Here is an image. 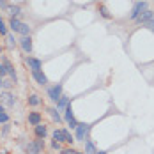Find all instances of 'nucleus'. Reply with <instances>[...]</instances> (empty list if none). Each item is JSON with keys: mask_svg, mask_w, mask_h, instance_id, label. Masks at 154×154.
Here are the masks:
<instances>
[{"mask_svg": "<svg viewBox=\"0 0 154 154\" xmlns=\"http://www.w3.org/2000/svg\"><path fill=\"white\" fill-rule=\"evenodd\" d=\"M7 75V71H5V66L4 64H0V76H5Z\"/></svg>", "mask_w": 154, "mask_h": 154, "instance_id": "bb28decb", "label": "nucleus"}, {"mask_svg": "<svg viewBox=\"0 0 154 154\" xmlns=\"http://www.w3.org/2000/svg\"><path fill=\"white\" fill-rule=\"evenodd\" d=\"M96 154H106V152H105V151H97Z\"/></svg>", "mask_w": 154, "mask_h": 154, "instance_id": "473e14b6", "label": "nucleus"}, {"mask_svg": "<svg viewBox=\"0 0 154 154\" xmlns=\"http://www.w3.org/2000/svg\"><path fill=\"white\" fill-rule=\"evenodd\" d=\"M41 121H43V119H41V113H35V112H34V113H30V115H29V122H30L32 126L41 124Z\"/></svg>", "mask_w": 154, "mask_h": 154, "instance_id": "ddd939ff", "label": "nucleus"}, {"mask_svg": "<svg viewBox=\"0 0 154 154\" xmlns=\"http://www.w3.org/2000/svg\"><path fill=\"white\" fill-rule=\"evenodd\" d=\"M76 154H82V152H76Z\"/></svg>", "mask_w": 154, "mask_h": 154, "instance_id": "f704fd0d", "label": "nucleus"}, {"mask_svg": "<svg viewBox=\"0 0 154 154\" xmlns=\"http://www.w3.org/2000/svg\"><path fill=\"white\" fill-rule=\"evenodd\" d=\"M64 133H66V142H67V143H73V142H75V138L69 135V131H67V129H64Z\"/></svg>", "mask_w": 154, "mask_h": 154, "instance_id": "a878e982", "label": "nucleus"}, {"mask_svg": "<svg viewBox=\"0 0 154 154\" xmlns=\"http://www.w3.org/2000/svg\"><path fill=\"white\" fill-rule=\"evenodd\" d=\"M5 41H7V48H14L16 39H14V35H13V34H7V35H5Z\"/></svg>", "mask_w": 154, "mask_h": 154, "instance_id": "412c9836", "label": "nucleus"}, {"mask_svg": "<svg viewBox=\"0 0 154 154\" xmlns=\"http://www.w3.org/2000/svg\"><path fill=\"white\" fill-rule=\"evenodd\" d=\"M4 87V82H2V76H0V89Z\"/></svg>", "mask_w": 154, "mask_h": 154, "instance_id": "2f4dec72", "label": "nucleus"}, {"mask_svg": "<svg viewBox=\"0 0 154 154\" xmlns=\"http://www.w3.org/2000/svg\"><path fill=\"white\" fill-rule=\"evenodd\" d=\"M18 32H20L23 37H25V35H30V27H29L27 23H21V25H20V30H18Z\"/></svg>", "mask_w": 154, "mask_h": 154, "instance_id": "aec40b11", "label": "nucleus"}, {"mask_svg": "<svg viewBox=\"0 0 154 154\" xmlns=\"http://www.w3.org/2000/svg\"><path fill=\"white\" fill-rule=\"evenodd\" d=\"M7 121H9V115H7L5 112H0V122H2V124H5Z\"/></svg>", "mask_w": 154, "mask_h": 154, "instance_id": "b1692460", "label": "nucleus"}, {"mask_svg": "<svg viewBox=\"0 0 154 154\" xmlns=\"http://www.w3.org/2000/svg\"><path fill=\"white\" fill-rule=\"evenodd\" d=\"M4 66H5V71H7V75L11 76V80H16V73H14V69H13V66H11L9 62H4Z\"/></svg>", "mask_w": 154, "mask_h": 154, "instance_id": "6ab92c4d", "label": "nucleus"}, {"mask_svg": "<svg viewBox=\"0 0 154 154\" xmlns=\"http://www.w3.org/2000/svg\"><path fill=\"white\" fill-rule=\"evenodd\" d=\"M51 147H53V149H57V151H59V149H60V143H59V142H55V140H53V142H51Z\"/></svg>", "mask_w": 154, "mask_h": 154, "instance_id": "cd10ccee", "label": "nucleus"}, {"mask_svg": "<svg viewBox=\"0 0 154 154\" xmlns=\"http://www.w3.org/2000/svg\"><path fill=\"white\" fill-rule=\"evenodd\" d=\"M32 76H34V80H35L39 85H46V83H48V78L43 75V71H34V73H32Z\"/></svg>", "mask_w": 154, "mask_h": 154, "instance_id": "0eeeda50", "label": "nucleus"}, {"mask_svg": "<svg viewBox=\"0 0 154 154\" xmlns=\"http://www.w3.org/2000/svg\"><path fill=\"white\" fill-rule=\"evenodd\" d=\"M39 152H41V147H39L35 142L27 145V154H39Z\"/></svg>", "mask_w": 154, "mask_h": 154, "instance_id": "4468645a", "label": "nucleus"}, {"mask_svg": "<svg viewBox=\"0 0 154 154\" xmlns=\"http://www.w3.org/2000/svg\"><path fill=\"white\" fill-rule=\"evenodd\" d=\"M96 147H94V143L91 140H85V154H96Z\"/></svg>", "mask_w": 154, "mask_h": 154, "instance_id": "dca6fc26", "label": "nucleus"}, {"mask_svg": "<svg viewBox=\"0 0 154 154\" xmlns=\"http://www.w3.org/2000/svg\"><path fill=\"white\" fill-rule=\"evenodd\" d=\"M7 13L14 18V16H18L21 13V7H20V5H7Z\"/></svg>", "mask_w": 154, "mask_h": 154, "instance_id": "2eb2a0df", "label": "nucleus"}, {"mask_svg": "<svg viewBox=\"0 0 154 154\" xmlns=\"http://www.w3.org/2000/svg\"><path fill=\"white\" fill-rule=\"evenodd\" d=\"M20 25H21V21H20V20L11 18V21H9V27L13 29V32H18V30H20Z\"/></svg>", "mask_w": 154, "mask_h": 154, "instance_id": "a211bd4d", "label": "nucleus"}, {"mask_svg": "<svg viewBox=\"0 0 154 154\" xmlns=\"http://www.w3.org/2000/svg\"><path fill=\"white\" fill-rule=\"evenodd\" d=\"M53 140L55 142H66V133H64V129H55L53 131Z\"/></svg>", "mask_w": 154, "mask_h": 154, "instance_id": "f8f14e48", "label": "nucleus"}, {"mask_svg": "<svg viewBox=\"0 0 154 154\" xmlns=\"http://www.w3.org/2000/svg\"><path fill=\"white\" fill-rule=\"evenodd\" d=\"M0 34L2 35H7V27H5V23H4L2 18H0Z\"/></svg>", "mask_w": 154, "mask_h": 154, "instance_id": "5701e85b", "label": "nucleus"}, {"mask_svg": "<svg viewBox=\"0 0 154 154\" xmlns=\"http://www.w3.org/2000/svg\"><path fill=\"white\" fill-rule=\"evenodd\" d=\"M48 112H50V115H51V119H53L55 122H62V117H60V113H59V110H55V108H50Z\"/></svg>", "mask_w": 154, "mask_h": 154, "instance_id": "f3484780", "label": "nucleus"}, {"mask_svg": "<svg viewBox=\"0 0 154 154\" xmlns=\"http://www.w3.org/2000/svg\"><path fill=\"white\" fill-rule=\"evenodd\" d=\"M62 154H76V151H73V149H67V151H62Z\"/></svg>", "mask_w": 154, "mask_h": 154, "instance_id": "c756f323", "label": "nucleus"}, {"mask_svg": "<svg viewBox=\"0 0 154 154\" xmlns=\"http://www.w3.org/2000/svg\"><path fill=\"white\" fill-rule=\"evenodd\" d=\"M99 11H101V16H103V18H110V13H108V9L105 7V5H101Z\"/></svg>", "mask_w": 154, "mask_h": 154, "instance_id": "393cba45", "label": "nucleus"}, {"mask_svg": "<svg viewBox=\"0 0 154 154\" xmlns=\"http://www.w3.org/2000/svg\"><path fill=\"white\" fill-rule=\"evenodd\" d=\"M27 64H29V67L32 69V73H34V71H41V60L29 57V59H27Z\"/></svg>", "mask_w": 154, "mask_h": 154, "instance_id": "1a4fd4ad", "label": "nucleus"}, {"mask_svg": "<svg viewBox=\"0 0 154 154\" xmlns=\"http://www.w3.org/2000/svg\"><path fill=\"white\" fill-rule=\"evenodd\" d=\"M60 96H62V85H53V87L48 89V97H50L53 103H57V101L60 99Z\"/></svg>", "mask_w": 154, "mask_h": 154, "instance_id": "f03ea898", "label": "nucleus"}, {"mask_svg": "<svg viewBox=\"0 0 154 154\" xmlns=\"http://www.w3.org/2000/svg\"><path fill=\"white\" fill-rule=\"evenodd\" d=\"M75 129H76V140H80V142H85V138H87V133H89V126H85V124H78Z\"/></svg>", "mask_w": 154, "mask_h": 154, "instance_id": "7ed1b4c3", "label": "nucleus"}, {"mask_svg": "<svg viewBox=\"0 0 154 154\" xmlns=\"http://www.w3.org/2000/svg\"><path fill=\"white\" fill-rule=\"evenodd\" d=\"M39 103H41L39 96H35V94H34V96H30V97H29V105H30V106H37Z\"/></svg>", "mask_w": 154, "mask_h": 154, "instance_id": "4be33fe9", "label": "nucleus"}, {"mask_svg": "<svg viewBox=\"0 0 154 154\" xmlns=\"http://www.w3.org/2000/svg\"><path fill=\"white\" fill-rule=\"evenodd\" d=\"M145 25H147V27H151V29H154V16L149 20V21H147V23H145Z\"/></svg>", "mask_w": 154, "mask_h": 154, "instance_id": "c85d7f7f", "label": "nucleus"}, {"mask_svg": "<svg viewBox=\"0 0 154 154\" xmlns=\"http://www.w3.org/2000/svg\"><path fill=\"white\" fill-rule=\"evenodd\" d=\"M152 16H154V13L151 11V9H147V11H143V13H142V14L137 18V21H138V23H147V21H149Z\"/></svg>", "mask_w": 154, "mask_h": 154, "instance_id": "6e6552de", "label": "nucleus"}, {"mask_svg": "<svg viewBox=\"0 0 154 154\" xmlns=\"http://www.w3.org/2000/svg\"><path fill=\"white\" fill-rule=\"evenodd\" d=\"M0 97H2L0 101H2V103H5L9 108L14 106V101H16V99H14V96H13L11 92H2V96H0Z\"/></svg>", "mask_w": 154, "mask_h": 154, "instance_id": "423d86ee", "label": "nucleus"}, {"mask_svg": "<svg viewBox=\"0 0 154 154\" xmlns=\"http://www.w3.org/2000/svg\"><path fill=\"white\" fill-rule=\"evenodd\" d=\"M11 85H13V82H4V87H5V89H9Z\"/></svg>", "mask_w": 154, "mask_h": 154, "instance_id": "7c9ffc66", "label": "nucleus"}, {"mask_svg": "<svg viewBox=\"0 0 154 154\" xmlns=\"http://www.w3.org/2000/svg\"><path fill=\"white\" fill-rule=\"evenodd\" d=\"M64 119H66V122L69 124L71 128H76L78 126L76 119H75V113H73V110H71V105L66 108V115H64Z\"/></svg>", "mask_w": 154, "mask_h": 154, "instance_id": "20e7f679", "label": "nucleus"}, {"mask_svg": "<svg viewBox=\"0 0 154 154\" xmlns=\"http://www.w3.org/2000/svg\"><path fill=\"white\" fill-rule=\"evenodd\" d=\"M143 11H147V2H143V0H142V2H137L135 7H133V11H131V14H129V18H131V20H137Z\"/></svg>", "mask_w": 154, "mask_h": 154, "instance_id": "f257e3e1", "label": "nucleus"}, {"mask_svg": "<svg viewBox=\"0 0 154 154\" xmlns=\"http://www.w3.org/2000/svg\"><path fill=\"white\" fill-rule=\"evenodd\" d=\"M0 112H4V106H2V101H0Z\"/></svg>", "mask_w": 154, "mask_h": 154, "instance_id": "72a5a7b5", "label": "nucleus"}, {"mask_svg": "<svg viewBox=\"0 0 154 154\" xmlns=\"http://www.w3.org/2000/svg\"><path fill=\"white\" fill-rule=\"evenodd\" d=\"M67 106H69V97L67 96H60V99L57 101V110L60 112V110H66Z\"/></svg>", "mask_w": 154, "mask_h": 154, "instance_id": "9d476101", "label": "nucleus"}, {"mask_svg": "<svg viewBox=\"0 0 154 154\" xmlns=\"http://www.w3.org/2000/svg\"><path fill=\"white\" fill-rule=\"evenodd\" d=\"M46 126H45V124L41 122V124H37V126H35V135H37V138H45V137H46Z\"/></svg>", "mask_w": 154, "mask_h": 154, "instance_id": "9b49d317", "label": "nucleus"}, {"mask_svg": "<svg viewBox=\"0 0 154 154\" xmlns=\"http://www.w3.org/2000/svg\"><path fill=\"white\" fill-rule=\"evenodd\" d=\"M20 46L23 48V51H25V53H30V51H32V37H30V35L21 37V39H20Z\"/></svg>", "mask_w": 154, "mask_h": 154, "instance_id": "39448f33", "label": "nucleus"}, {"mask_svg": "<svg viewBox=\"0 0 154 154\" xmlns=\"http://www.w3.org/2000/svg\"><path fill=\"white\" fill-rule=\"evenodd\" d=\"M0 51H2V48H0Z\"/></svg>", "mask_w": 154, "mask_h": 154, "instance_id": "c9c22d12", "label": "nucleus"}]
</instances>
